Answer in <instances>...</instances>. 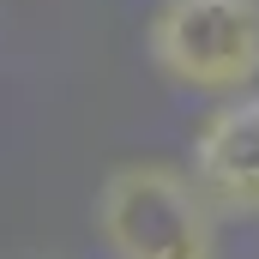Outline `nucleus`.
<instances>
[{"instance_id":"f257e3e1","label":"nucleus","mask_w":259,"mask_h":259,"mask_svg":"<svg viewBox=\"0 0 259 259\" xmlns=\"http://www.w3.org/2000/svg\"><path fill=\"white\" fill-rule=\"evenodd\" d=\"M109 259H217V205L175 163H121L91 205Z\"/></svg>"},{"instance_id":"f03ea898","label":"nucleus","mask_w":259,"mask_h":259,"mask_svg":"<svg viewBox=\"0 0 259 259\" xmlns=\"http://www.w3.org/2000/svg\"><path fill=\"white\" fill-rule=\"evenodd\" d=\"M145 55L181 91L241 97L259 78V0H157Z\"/></svg>"},{"instance_id":"7ed1b4c3","label":"nucleus","mask_w":259,"mask_h":259,"mask_svg":"<svg viewBox=\"0 0 259 259\" xmlns=\"http://www.w3.org/2000/svg\"><path fill=\"white\" fill-rule=\"evenodd\" d=\"M193 181L229 217H259V91L217 103L193 133Z\"/></svg>"}]
</instances>
